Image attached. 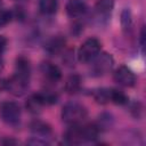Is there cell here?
<instances>
[{"mask_svg":"<svg viewBox=\"0 0 146 146\" xmlns=\"http://www.w3.org/2000/svg\"><path fill=\"white\" fill-rule=\"evenodd\" d=\"M87 108L75 102L67 103L62 110V120L71 125L81 123L87 117Z\"/></svg>","mask_w":146,"mask_h":146,"instance_id":"obj_1","label":"cell"},{"mask_svg":"<svg viewBox=\"0 0 146 146\" xmlns=\"http://www.w3.org/2000/svg\"><path fill=\"white\" fill-rule=\"evenodd\" d=\"M100 48L102 44L97 39H87L78 50V59L81 63H90L100 52Z\"/></svg>","mask_w":146,"mask_h":146,"instance_id":"obj_2","label":"cell"},{"mask_svg":"<svg viewBox=\"0 0 146 146\" xmlns=\"http://www.w3.org/2000/svg\"><path fill=\"white\" fill-rule=\"evenodd\" d=\"M0 119L9 124L15 125L21 120V107L14 102H3L0 105Z\"/></svg>","mask_w":146,"mask_h":146,"instance_id":"obj_3","label":"cell"},{"mask_svg":"<svg viewBox=\"0 0 146 146\" xmlns=\"http://www.w3.org/2000/svg\"><path fill=\"white\" fill-rule=\"evenodd\" d=\"M91 62H94L92 64V73L95 75H103L105 73H107L114 64V59L112 57V55L107 54V52H103V54H98Z\"/></svg>","mask_w":146,"mask_h":146,"instance_id":"obj_4","label":"cell"},{"mask_svg":"<svg viewBox=\"0 0 146 146\" xmlns=\"http://www.w3.org/2000/svg\"><path fill=\"white\" fill-rule=\"evenodd\" d=\"M29 81H30L29 79H25V78L14 74L10 79H8L3 83V86L10 94H13L15 96H22L29 87Z\"/></svg>","mask_w":146,"mask_h":146,"instance_id":"obj_5","label":"cell"},{"mask_svg":"<svg viewBox=\"0 0 146 146\" xmlns=\"http://www.w3.org/2000/svg\"><path fill=\"white\" fill-rule=\"evenodd\" d=\"M114 81L122 87H132L136 83V75L135 73L127 66L122 65L114 72Z\"/></svg>","mask_w":146,"mask_h":146,"instance_id":"obj_6","label":"cell"},{"mask_svg":"<svg viewBox=\"0 0 146 146\" xmlns=\"http://www.w3.org/2000/svg\"><path fill=\"white\" fill-rule=\"evenodd\" d=\"M64 139L70 145H80V144L87 143L84 132H83V127L79 125V124L72 125L70 129L66 130V132L64 135Z\"/></svg>","mask_w":146,"mask_h":146,"instance_id":"obj_7","label":"cell"},{"mask_svg":"<svg viewBox=\"0 0 146 146\" xmlns=\"http://www.w3.org/2000/svg\"><path fill=\"white\" fill-rule=\"evenodd\" d=\"M40 71L42 75L50 82H57L62 78V71L59 67L49 62H43L40 66Z\"/></svg>","mask_w":146,"mask_h":146,"instance_id":"obj_8","label":"cell"},{"mask_svg":"<svg viewBox=\"0 0 146 146\" xmlns=\"http://www.w3.org/2000/svg\"><path fill=\"white\" fill-rule=\"evenodd\" d=\"M87 11V6L82 0H70L66 3V13L71 18H78Z\"/></svg>","mask_w":146,"mask_h":146,"instance_id":"obj_9","label":"cell"},{"mask_svg":"<svg viewBox=\"0 0 146 146\" xmlns=\"http://www.w3.org/2000/svg\"><path fill=\"white\" fill-rule=\"evenodd\" d=\"M15 74L25 79L30 80V75H31V64L30 60L24 57V56H19L16 58L15 62Z\"/></svg>","mask_w":146,"mask_h":146,"instance_id":"obj_10","label":"cell"},{"mask_svg":"<svg viewBox=\"0 0 146 146\" xmlns=\"http://www.w3.org/2000/svg\"><path fill=\"white\" fill-rule=\"evenodd\" d=\"M30 129L32 133L38 138H43V137H48L51 135L50 125L42 121H33L30 125Z\"/></svg>","mask_w":146,"mask_h":146,"instance_id":"obj_11","label":"cell"},{"mask_svg":"<svg viewBox=\"0 0 146 146\" xmlns=\"http://www.w3.org/2000/svg\"><path fill=\"white\" fill-rule=\"evenodd\" d=\"M65 46V40L60 36H52L51 39H49L46 44H44V49L47 52L51 54V55H56L58 52L62 51V49Z\"/></svg>","mask_w":146,"mask_h":146,"instance_id":"obj_12","label":"cell"},{"mask_svg":"<svg viewBox=\"0 0 146 146\" xmlns=\"http://www.w3.org/2000/svg\"><path fill=\"white\" fill-rule=\"evenodd\" d=\"M81 76L79 74H72L67 78L65 82V91L67 94H76L81 88Z\"/></svg>","mask_w":146,"mask_h":146,"instance_id":"obj_13","label":"cell"},{"mask_svg":"<svg viewBox=\"0 0 146 146\" xmlns=\"http://www.w3.org/2000/svg\"><path fill=\"white\" fill-rule=\"evenodd\" d=\"M58 1L57 0H40L39 9L44 15H54L57 11Z\"/></svg>","mask_w":146,"mask_h":146,"instance_id":"obj_14","label":"cell"},{"mask_svg":"<svg viewBox=\"0 0 146 146\" xmlns=\"http://www.w3.org/2000/svg\"><path fill=\"white\" fill-rule=\"evenodd\" d=\"M43 106H44V105H43V103L41 102V99H40V97H39L38 94L32 95V96L27 99V102H26V108H27L31 113H34V114L39 113Z\"/></svg>","mask_w":146,"mask_h":146,"instance_id":"obj_15","label":"cell"},{"mask_svg":"<svg viewBox=\"0 0 146 146\" xmlns=\"http://www.w3.org/2000/svg\"><path fill=\"white\" fill-rule=\"evenodd\" d=\"M113 0H98L96 2L95 9L99 15H108L113 9Z\"/></svg>","mask_w":146,"mask_h":146,"instance_id":"obj_16","label":"cell"},{"mask_svg":"<svg viewBox=\"0 0 146 146\" xmlns=\"http://www.w3.org/2000/svg\"><path fill=\"white\" fill-rule=\"evenodd\" d=\"M110 97H111V89L102 88V89H97L94 92V98L98 104H107V103H110L111 102Z\"/></svg>","mask_w":146,"mask_h":146,"instance_id":"obj_17","label":"cell"},{"mask_svg":"<svg viewBox=\"0 0 146 146\" xmlns=\"http://www.w3.org/2000/svg\"><path fill=\"white\" fill-rule=\"evenodd\" d=\"M111 103H114L116 105H125L128 103V96L117 89H111Z\"/></svg>","mask_w":146,"mask_h":146,"instance_id":"obj_18","label":"cell"},{"mask_svg":"<svg viewBox=\"0 0 146 146\" xmlns=\"http://www.w3.org/2000/svg\"><path fill=\"white\" fill-rule=\"evenodd\" d=\"M41 102L43 103V105H52L57 102L58 99V95L54 91H49V90H44L41 92H38Z\"/></svg>","mask_w":146,"mask_h":146,"instance_id":"obj_19","label":"cell"},{"mask_svg":"<svg viewBox=\"0 0 146 146\" xmlns=\"http://www.w3.org/2000/svg\"><path fill=\"white\" fill-rule=\"evenodd\" d=\"M121 24L124 30H129L132 25V18H131V13L129 9H124L121 13Z\"/></svg>","mask_w":146,"mask_h":146,"instance_id":"obj_20","label":"cell"},{"mask_svg":"<svg viewBox=\"0 0 146 146\" xmlns=\"http://www.w3.org/2000/svg\"><path fill=\"white\" fill-rule=\"evenodd\" d=\"M13 18V13L8 9L0 8V29L6 26Z\"/></svg>","mask_w":146,"mask_h":146,"instance_id":"obj_21","label":"cell"},{"mask_svg":"<svg viewBox=\"0 0 146 146\" xmlns=\"http://www.w3.org/2000/svg\"><path fill=\"white\" fill-rule=\"evenodd\" d=\"M6 47H7V39L3 35H0V58L3 55V52L6 50Z\"/></svg>","mask_w":146,"mask_h":146,"instance_id":"obj_22","label":"cell"},{"mask_svg":"<svg viewBox=\"0 0 146 146\" xmlns=\"http://www.w3.org/2000/svg\"><path fill=\"white\" fill-rule=\"evenodd\" d=\"M145 38H146V35H145V29L143 27L141 31H140V38H139V42H140L141 48L145 47Z\"/></svg>","mask_w":146,"mask_h":146,"instance_id":"obj_23","label":"cell"},{"mask_svg":"<svg viewBox=\"0 0 146 146\" xmlns=\"http://www.w3.org/2000/svg\"><path fill=\"white\" fill-rule=\"evenodd\" d=\"M2 144H5V145H9V144H16V141H15V140H10V139H8V140H3Z\"/></svg>","mask_w":146,"mask_h":146,"instance_id":"obj_24","label":"cell"},{"mask_svg":"<svg viewBox=\"0 0 146 146\" xmlns=\"http://www.w3.org/2000/svg\"><path fill=\"white\" fill-rule=\"evenodd\" d=\"M0 3H1V0H0Z\"/></svg>","mask_w":146,"mask_h":146,"instance_id":"obj_25","label":"cell"}]
</instances>
